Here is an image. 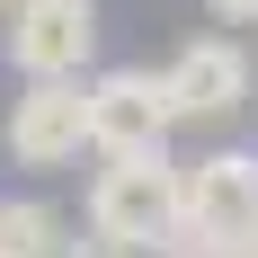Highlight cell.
Instances as JSON below:
<instances>
[{
    "mask_svg": "<svg viewBox=\"0 0 258 258\" xmlns=\"http://www.w3.org/2000/svg\"><path fill=\"white\" fill-rule=\"evenodd\" d=\"M169 80L143 72V62H116V72H89V152L98 160H143V152H169Z\"/></svg>",
    "mask_w": 258,
    "mask_h": 258,
    "instance_id": "obj_2",
    "label": "cell"
},
{
    "mask_svg": "<svg viewBox=\"0 0 258 258\" xmlns=\"http://www.w3.org/2000/svg\"><path fill=\"white\" fill-rule=\"evenodd\" d=\"M72 258H134V249H125V240H107V232H89V223H80V232H72Z\"/></svg>",
    "mask_w": 258,
    "mask_h": 258,
    "instance_id": "obj_8",
    "label": "cell"
},
{
    "mask_svg": "<svg viewBox=\"0 0 258 258\" xmlns=\"http://www.w3.org/2000/svg\"><path fill=\"white\" fill-rule=\"evenodd\" d=\"M214 258H258V240H232V249H214Z\"/></svg>",
    "mask_w": 258,
    "mask_h": 258,
    "instance_id": "obj_10",
    "label": "cell"
},
{
    "mask_svg": "<svg viewBox=\"0 0 258 258\" xmlns=\"http://www.w3.org/2000/svg\"><path fill=\"white\" fill-rule=\"evenodd\" d=\"M0 9H18V0H0Z\"/></svg>",
    "mask_w": 258,
    "mask_h": 258,
    "instance_id": "obj_11",
    "label": "cell"
},
{
    "mask_svg": "<svg viewBox=\"0 0 258 258\" xmlns=\"http://www.w3.org/2000/svg\"><path fill=\"white\" fill-rule=\"evenodd\" d=\"M0 258H72V223L45 196H0Z\"/></svg>",
    "mask_w": 258,
    "mask_h": 258,
    "instance_id": "obj_7",
    "label": "cell"
},
{
    "mask_svg": "<svg viewBox=\"0 0 258 258\" xmlns=\"http://www.w3.org/2000/svg\"><path fill=\"white\" fill-rule=\"evenodd\" d=\"M169 107H178V125L196 116V125H232L240 107H249V89H258V62H249V45L240 36H196V45H178L169 53Z\"/></svg>",
    "mask_w": 258,
    "mask_h": 258,
    "instance_id": "obj_6",
    "label": "cell"
},
{
    "mask_svg": "<svg viewBox=\"0 0 258 258\" xmlns=\"http://www.w3.org/2000/svg\"><path fill=\"white\" fill-rule=\"evenodd\" d=\"M18 169H62L89 152V80H18L9 125H0Z\"/></svg>",
    "mask_w": 258,
    "mask_h": 258,
    "instance_id": "obj_5",
    "label": "cell"
},
{
    "mask_svg": "<svg viewBox=\"0 0 258 258\" xmlns=\"http://www.w3.org/2000/svg\"><path fill=\"white\" fill-rule=\"evenodd\" d=\"M89 232L125 240L134 258L178 232V160L169 152H143V160H98V178H89Z\"/></svg>",
    "mask_w": 258,
    "mask_h": 258,
    "instance_id": "obj_1",
    "label": "cell"
},
{
    "mask_svg": "<svg viewBox=\"0 0 258 258\" xmlns=\"http://www.w3.org/2000/svg\"><path fill=\"white\" fill-rule=\"evenodd\" d=\"M205 9H214L223 27H258V0H205Z\"/></svg>",
    "mask_w": 258,
    "mask_h": 258,
    "instance_id": "obj_9",
    "label": "cell"
},
{
    "mask_svg": "<svg viewBox=\"0 0 258 258\" xmlns=\"http://www.w3.org/2000/svg\"><path fill=\"white\" fill-rule=\"evenodd\" d=\"M0 45L18 80H80L98 53V0H18Z\"/></svg>",
    "mask_w": 258,
    "mask_h": 258,
    "instance_id": "obj_4",
    "label": "cell"
},
{
    "mask_svg": "<svg viewBox=\"0 0 258 258\" xmlns=\"http://www.w3.org/2000/svg\"><path fill=\"white\" fill-rule=\"evenodd\" d=\"M178 232L232 249V240H258V152L223 143L205 160H178Z\"/></svg>",
    "mask_w": 258,
    "mask_h": 258,
    "instance_id": "obj_3",
    "label": "cell"
}]
</instances>
